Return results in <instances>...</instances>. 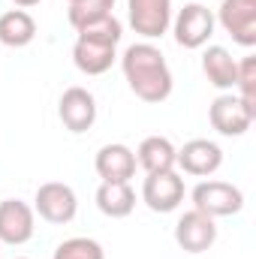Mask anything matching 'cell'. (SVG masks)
I'll return each mask as SVG.
<instances>
[{"label":"cell","instance_id":"7402d4cb","mask_svg":"<svg viewBox=\"0 0 256 259\" xmlns=\"http://www.w3.org/2000/svg\"><path fill=\"white\" fill-rule=\"evenodd\" d=\"M238 100L256 112V58H244L238 64V78H235Z\"/></svg>","mask_w":256,"mask_h":259},{"label":"cell","instance_id":"ffe728a7","mask_svg":"<svg viewBox=\"0 0 256 259\" xmlns=\"http://www.w3.org/2000/svg\"><path fill=\"white\" fill-rule=\"evenodd\" d=\"M52 259H106V250L100 241L94 238H66L55 247V256Z\"/></svg>","mask_w":256,"mask_h":259},{"label":"cell","instance_id":"5b68a950","mask_svg":"<svg viewBox=\"0 0 256 259\" xmlns=\"http://www.w3.org/2000/svg\"><path fill=\"white\" fill-rule=\"evenodd\" d=\"M130 27L145 39H160L172 24V0H127Z\"/></svg>","mask_w":256,"mask_h":259},{"label":"cell","instance_id":"e0dca14e","mask_svg":"<svg viewBox=\"0 0 256 259\" xmlns=\"http://www.w3.org/2000/svg\"><path fill=\"white\" fill-rule=\"evenodd\" d=\"M36 36V21L24 9H9L0 15V42L9 49H24Z\"/></svg>","mask_w":256,"mask_h":259},{"label":"cell","instance_id":"30bf717a","mask_svg":"<svg viewBox=\"0 0 256 259\" xmlns=\"http://www.w3.org/2000/svg\"><path fill=\"white\" fill-rule=\"evenodd\" d=\"M33 208L21 199L0 202V244H27L33 238Z\"/></svg>","mask_w":256,"mask_h":259},{"label":"cell","instance_id":"603a6c76","mask_svg":"<svg viewBox=\"0 0 256 259\" xmlns=\"http://www.w3.org/2000/svg\"><path fill=\"white\" fill-rule=\"evenodd\" d=\"M36 3H39V0H15V6H18V9H27V6H36Z\"/></svg>","mask_w":256,"mask_h":259},{"label":"cell","instance_id":"ac0fdd59","mask_svg":"<svg viewBox=\"0 0 256 259\" xmlns=\"http://www.w3.org/2000/svg\"><path fill=\"white\" fill-rule=\"evenodd\" d=\"M97 208H100L106 217L121 220V217L133 214V208H136V193H133L130 184H106V181H103L100 190H97Z\"/></svg>","mask_w":256,"mask_h":259},{"label":"cell","instance_id":"3957f363","mask_svg":"<svg viewBox=\"0 0 256 259\" xmlns=\"http://www.w3.org/2000/svg\"><path fill=\"white\" fill-rule=\"evenodd\" d=\"M214 12L202 3H187L175 21H172V30H175V42L181 49H202L211 36H214Z\"/></svg>","mask_w":256,"mask_h":259},{"label":"cell","instance_id":"7a4b0ae2","mask_svg":"<svg viewBox=\"0 0 256 259\" xmlns=\"http://www.w3.org/2000/svg\"><path fill=\"white\" fill-rule=\"evenodd\" d=\"M193 208L208 214V217H232L244 208V193L235 187V184H226V181H202L193 187Z\"/></svg>","mask_w":256,"mask_h":259},{"label":"cell","instance_id":"8992f818","mask_svg":"<svg viewBox=\"0 0 256 259\" xmlns=\"http://www.w3.org/2000/svg\"><path fill=\"white\" fill-rule=\"evenodd\" d=\"M208 121L220 136H244L256 121V112L238 100V94H220L208 109Z\"/></svg>","mask_w":256,"mask_h":259},{"label":"cell","instance_id":"cb8c5ba5","mask_svg":"<svg viewBox=\"0 0 256 259\" xmlns=\"http://www.w3.org/2000/svg\"><path fill=\"white\" fill-rule=\"evenodd\" d=\"M69 3H75V0H69Z\"/></svg>","mask_w":256,"mask_h":259},{"label":"cell","instance_id":"d6986e66","mask_svg":"<svg viewBox=\"0 0 256 259\" xmlns=\"http://www.w3.org/2000/svg\"><path fill=\"white\" fill-rule=\"evenodd\" d=\"M121 36H124V27H121V21H118L112 12L103 15V18H94V21H88V24L78 27V39L100 42V46H118Z\"/></svg>","mask_w":256,"mask_h":259},{"label":"cell","instance_id":"44dd1931","mask_svg":"<svg viewBox=\"0 0 256 259\" xmlns=\"http://www.w3.org/2000/svg\"><path fill=\"white\" fill-rule=\"evenodd\" d=\"M112 6H115V0H75V3H69V12H66V15H69V24L78 30L81 24L109 15Z\"/></svg>","mask_w":256,"mask_h":259},{"label":"cell","instance_id":"277c9868","mask_svg":"<svg viewBox=\"0 0 256 259\" xmlns=\"http://www.w3.org/2000/svg\"><path fill=\"white\" fill-rule=\"evenodd\" d=\"M33 211L46 220V223H55V226H64L75 217L78 211V199L75 190L69 184L61 181H49V184H39L36 199H33Z\"/></svg>","mask_w":256,"mask_h":259},{"label":"cell","instance_id":"9c48e42d","mask_svg":"<svg viewBox=\"0 0 256 259\" xmlns=\"http://www.w3.org/2000/svg\"><path fill=\"white\" fill-rule=\"evenodd\" d=\"M175 241L187 253H205L217 241V223H214V217H208V214H202L196 208L187 211V214H181L178 223H175Z\"/></svg>","mask_w":256,"mask_h":259},{"label":"cell","instance_id":"ba28073f","mask_svg":"<svg viewBox=\"0 0 256 259\" xmlns=\"http://www.w3.org/2000/svg\"><path fill=\"white\" fill-rule=\"evenodd\" d=\"M214 21H220L238 46H256V0H223Z\"/></svg>","mask_w":256,"mask_h":259},{"label":"cell","instance_id":"5bb4252c","mask_svg":"<svg viewBox=\"0 0 256 259\" xmlns=\"http://www.w3.org/2000/svg\"><path fill=\"white\" fill-rule=\"evenodd\" d=\"M202 72H205L208 84H214L217 91H235L238 61L223 46H208L202 55Z\"/></svg>","mask_w":256,"mask_h":259},{"label":"cell","instance_id":"8fae6325","mask_svg":"<svg viewBox=\"0 0 256 259\" xmlns=\"http://www.w3.org/2000/svg\"><path fill=\"white\" fill-rule=\"evenodd\" d=\"M58 115L69 133H88L97 121V100L84 88H66L58 103Z\"/></svg>","mask_w":256,"mask_h":259},{"label":"cell","instance_id":"2e32d148","mask_svg":"<svg viewBox=\"0 0 256 259\" xmlns=\"http://www.w3.org/2000/svg\"><path fill=\"white\" fill-rule=\"evenodd\" d=\"M115 58H118L115 46H100V42H88V39H75V46H72V64L84 75H103L106 69H112Z\"/></svg>","mask_w":256,"mask_h":259},{"label":"cell","instance_id":"52a82bcc","mask_svg":"<svg viewBox=\"0 0 256 259\" xmlns=\"http://www.w3.org/2000/svg\"><path fill=\"white\" fill-rule=\"evenodd\" d=\"M142 199H145V205L151 211L169 214L184 202V178L175 169L172 172H154L142 184Z\"/></svg>","mask_w":256,"mask_h":259},{"label":"cell","instance_id":"9a60e30c","mask_svg":"<svg viewBox=\"0 0 256 259\" xmlns=\"http://www.w3.org/2000/svg\"><path fill=\"white\" fill-rule=\"evenodd\" d=\"M175 151L178 148L166 136H148V139H142V145L136 151V163L148 175H154V172H172L175 169Z\"/></svg>","mask_w":256,"mask_h":259},{"label":"cell","instance_id":"4fadbf2b","mask_svg":"<svg viewBox=\"0 0 256 259\" xmlns=\"http://www.w3.org/2000/svg\"><path fill=\"white\" fill-rule=\"evenodd\" d=\"M97 175L106 181V184H130V178L136 175V154L130 151L127 145L121 142H112V145H103L97 151Z\"/></svg>","mask_w":256,"mask_h":259},{"label":"cell","instance_id":"7c38bea8","mask_svg":"<svg viewBox=\"0 0 256 259\" xmlns=\"http://www.w3.org/2000/svg\"><path fill=\"white\" fill-rule=\"evenodd\" d=\"M175 166H181L187 175L205 178L223 166V151H220V145H214L208 139H190L181 151H175Z\"/></svg>","mask_w":256,"mask_h":259},{"label":"cell","instance_id":"6da1fadb","mask_svg":"<svg viewBox=\"0 0 256 259\" xmlns=\"http://www.w3.org/2000/svg\"><path fill=\"white\" fill-rule=\"evenodd\" d=\"M121 69L127 78L130 91L142 100V103H163L172 94V69L166 64L163 52L151 42H133L124 58Z\"/></svg>","mask_w":256,"mask_h":259}]
</instances>
